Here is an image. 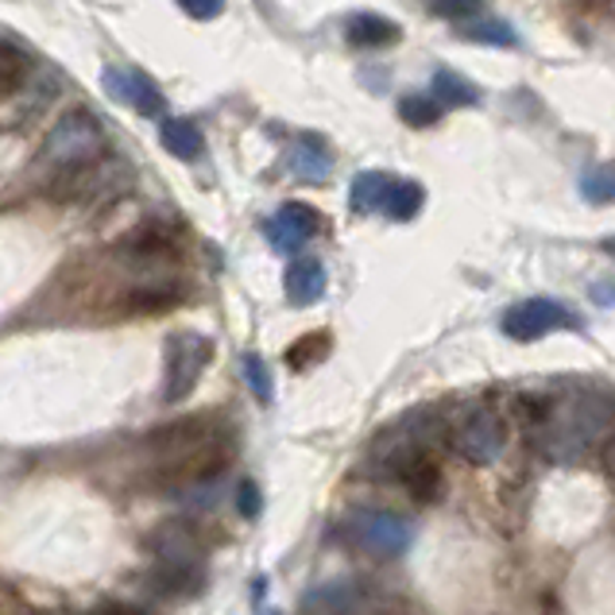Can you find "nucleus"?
<instances>
[{
  "label": "nucleus",
  "mask_w": 615,
  "mask_h": 615,
  "mask_svg": "<svg viewBox=\"0 0 615 615\" xmlns=\"http://www.w3.org/2000/svg\"><path fill=\"white\" fill-rule=\"evenodd\" d=\"M101 147H105L101 124L90 113H70L51 129L39 160H43V167H51V178H59L70 175V171L93 167L101 160Z\"/></svg>",
  "instance_id": "nucleus-1"
},
{
  "label": "nucleus",
  "mask_w": 615,
  "mask_h": 615,
  "mask_svg": "<svg viewBox=\"0 0 615 615\" xmlns=\"http://www.w3.org/2000/svg\"><path fill=\"white\" fill-rule=\"evenodd\" d=\"M612 418V396H577L557 407L546 430V453L557 461L581 457V449L601 433V426Z\"/></svg>",
  "instance_id": "nucleus-2"
},
{
  "label": "nucleus",
  "mask_w": 615,
  "mask_h": 615,
  "mask_svg": "<svg viewBox=\"0 0 615 615\" xmlns=\"http://www.w3.org/2000/svg\"><path fill=\"white\" fill-rule=\"evenodd\" d=\"M349 534L365 554L372 557H403L414 542V526L410 519L396 515V511H352L349 515Z\"/></svg>",
  "instance_id": "nucleus-3"
},
{
  "label": "nucleus",
  "mask_w": 615,
  "mask_h": 615,
  "mask_svg": "<svg viewBox=\"0 0 615 615\" xmlns=\"http://www.w3.org/2000/svg\"><path fill=\"white\" fill-rule=\"evenodd\" d=\"M503 441H508L503 418L495 414L492 407H484V403L469 407L453 422V449L469 464H492L495 457L503 453Z\"/></svg>",
  "instance_id": "nucleus-4"
},
{
  "label": "nucleus",
  "mask_w": 615,
  "mask_h": 615,
  "mask_svg": "<svg viewBox=\"0 0 615 615\" xmlns=\"http://www.w3.org/2000/svg\"><path fill=\"white\" fill-rule=\"evenodd\" d=\"M213 357V345L202 334H175L167 345V383H163V399L167 403H183L194 388H198L205 365Z\"/></svg>",
  "instance_id": "nucleus-5"
},
{
  "label": "nucleus",
  "mask_w": 615,
  "mask_h": 615,
  "mask_svg": "<svg viewBox=\"0 0 615 615\" xmlns=\"http://www.w3.org/2000/svg\"><path fill=\"white\" fill-rule=\"evenodd\" d=\"M570 326H577V318L557 298H523L503 314V334L511 341H539V337Z\"/></svg>",
  "instance_id": "nucleus-6"
},
{
  "label": "nucleus",
  "mask_w": 615,
  "mask_h": 615,
  "mask_svg": "<svg viewBox=\"0 0 615 615\" xmlns=\"http://www.w3.org/2000/svg\"><path fill=\"white\" fill-rule=\"evenodd\" d=\"M388 472L407 488L410 500H418V503H438L441 492H445V480H441L438 461H433L422 445H414V441L396 445V457L388 461Z\"/></svg>",
  "instance_id": "nucleus-7"
},
{
  "label": "nucleus",
  "mask_w": 615,
  "mask_h": 615,
  "mask_svg": "<svg viewBox=\"0 0 615 615\" xmlns=\"http://www.w3.org/2000/svg\"><path fill=\"white\" fill-rule=\"evenodd\" d=\"M147 546H152V554L160 557V565L202 570V557H205L202 534H198V526L186 523V519H171V523L155 526L152 539H147Z\"/></svg>",
  "instance_id": "nucleus-8"
},
{
  "label": "nucleus",
  "mask_w": 615,
  "mask_h": 615,
  "mask_svg": "<svg viewBox=\"0 0 615 615\" xmlns=\"http://www.w3.org/2000/svg\"><path fill=\"white\" fill-rule=\"evenodd\" d=\"M318 233H321V213L306 202H287L271 221H267V240H271V248L283 252V256L303 252Z\"/></svg>",
  "instance_id": "nucleus-9"
},
{
  "label": "nucleus",
  "mask_w": 615,
  "mask_h": 615,
  "mask_svg": "<svg viewBox=\"0 0 615 615\" xmlns=\"http://www.w3.org/2000/svg\"><path fill=\"white\" fill-rule=\"evenodd\" d=\"M101 85H105V93L113 101L132 105L136 113H144V116L163 113V105H167V101H163V90L144 74V70H105Z\"/></svg>",
  "instance_id": "nucleus-10"
},
{
  "label": "nucleus",
  "mask_w": 615,
  "mask_h": 615,
  "mask_svg": "<svg viewBox=\"0 0 615 615\" xmlns=\"http://www.w3.org/2000/svg\"><path fill=\"white\" fill-rule=\"evenodd\" d=\"M290 175H298L303 183H326L334 175V152L318 132H303L290 147Z\"/></svg>",
  "instance_id": "nucleus-11"
},
{
  "label": "nucleus",
  "mask_w": 615,
  "mask_h": 615,
  "mask_svg": "<svg viewBox=\"0 0 615 615\" xmlns=\"http://www.w3.org/2000/svg\"><path fill=\"white\" fill-rule=\"evenodd\" d=\"M283 287H287V298L295 306H314L326 295V267H321V259L298 256L287 267V275H283Z\"/></svg>",
  "instance_id": "nucleus-12"
},
{
  "label": "nucleus",
  "mask_w": 615,
  "mask_h": 615,
  "mask_svg": "<svg viewBox=\"0 0 615 615\" xmlns=\"http://www.w3.org/2000/svg\"><path fill=\"white\" fill-rule=\"evenodd\" d=\"M399 35H403V28L391 23L388 16H376V12H357L345 23V39H349L352 47H391V43H399Z\"/></svg>",
  "instance_id": "nucleus-13"
},
{
  "label": "nucleus",
  "mask_w": 615,
  "mask_h": 615,
  "mask_svg": "<svg viewBox=\"0 0 615 615\" xmlns=\"http://www.w3.org/2000/svg\"><path fill=\"white\" fill-rule=\"evenodd\" d=\"M160 144L167 147L175 160H198L205 152V140H202V129L194 121H186V116H167V121L160 124Z\"/></svg>",
  "instance_id": "nucleus-14"
},
{
  "label": "nucleus",
  "mask_w": 615,
  "mask_h": 615,
  "mask_svg": "<svg viewBox=\"0 0 615 615\" xmlns=\"http://www.w3.org/2000/svg\"><path fill=\"white\" fill-rule=\"evenodd\" d=\"M391 194V178L383 175V171H365V175L352 178V209L357 213H372V209H383V202H388Z\"/></svg>",
  "instance_id": "nucleus-15"
},
{
  "label": "nucleus",
  "mask_w": 615,
  "mask_h": 615,
  "mask_svg": "<svg viewBox=\"0 0 615 615\" xmlns=\"http://www.w3.org/2000/svg\"><path fill=\"white\" fill-rule=\"evenodd\" d=\"M433 101H438V105L469 109L480 101V93H476V85L464 82L457 70H438V74H433Z\"/></svg>",
  "instance_id": "nucleus-16"
},
{
  "label": "nucleus",
  "mask_w": 615,
  "mask_h": 615,
  "mask_svg": "<svg viewBox=\"0 0 615 615\" xmlns=\"http://www.w3.org/2000/svg\"><path fill=\"white\" fill-rule=\"evenodd\" d=\"M205 577L202 570H178V565H160V570L152 573V588L163 596H194L202 593Z\"/></svg>",
  "instance_id": "nucleus-17"
},
{
  "label": "nucleus",
  "mask_w": 615,
  "mask_h": 615,
  "mask_svg": "<svg viewBox=\"0 0 615 615\" xmlns=\"http://www.w3.org/2000/svg\"><path fill=\"white\" fill-rule=\"evenodd\" d=\"M422 202H426V191L418 183H391L383 213H388L391 221H414L418 209H422Z\"/></svg>",
  "instance_id": "nucleus-18"
},
{
  "label": "nucleus",
  "mask_w": 615,
  "mask_h": 615,
  "mask_svg": "<svg viewBox=\"0 0 615 615\" xmlns=\"http://www.w3.org/2000/svg\"><path fill=\"white\" fill-rule=\"evenodd\" d=\"M399 121L410 124V129H430V124L441 121V105L430 98H422V93H407V98H399Z\"/></svg>",
  "instance_id": "nucleus-19"
},
{
  "label": "nucleus",
  "mask_w": 615,
  "mask_h": 615,
  "mask_svg": "<svg viewBox=\"0 0 615 615\" xmlns=\"http://www.w3.org/2000/svg\"><path fill=\"white\" fill-rule=\"evenodd\" d=\"M23 78H28V59H23V51L12 43H0V98H12L23 85Z\"/></svg>",
  "instance_id": "nucleus-20"
},
{
  "label": "nucleus",
  "mask_w": 615,
  "mask_h": 615,
  "mask_svg": "<svg viewBox=\"0 0 615 615\" xmlns=\"http://www.w3.org/2000/svg\"><path fill=\"white\" fill-rule=\"evenodd\" d=\"M581 191L593 205H608L615 202V163H596V167L585 171L581 178Z\"/></svg>",
  "instance_id": "nucleus-21"
},
{
  "label": "nucleus",
  "mask_w": 615,
  "mask_h": 615,
  "mask_svg": "<svg viewBox=\"0 0 615 615\" xmlns=\"http://www.w3.org/2000/svg\"><path fill=\"white\" fill-rule=\"evenodd\" d=\"M329 334H306L303 341H295L287 349V365L290 368H310V365H318L321 357L329 352Z\"/></svg>",
  "instance_id": "nucleus-22"
},
{
  "label": "nucleus",
  "mask_w": 615,
  "mask_h": 615,
  "mask_svg": "<svg viewBox=\"0 0 615 615\" xmlns=\"http://www.w3.org/2000/svg\"><path fill=\"white\" fill-rule=\"evenodd\" d=\"M464 39H472V43H495V47H515L519 35L508 28L503 20H480V23H464Z\"/></svg>",
  "instance_id": "nucleus-23"
},
{
  "label": "nucleus",
  "mask_w": 615,
  "mask_h": 615,
  "mask_svg": "<svg viewBox=\"0 0 615 615\" xmlns=\"http://www.w3.org/2000/svg\"><path fill=\"white\" fill-rule=\"evenodd\" d=\"M244 380H248V388L256 391L259 403H271L275 383H271V372H267L264 357H256V352H248V357H244Z\"/></svg>",
  "instance_id": "nucleus-24"
},
{
  "label": "nucleus",
  "mask_w": 615,
  "mask_h": 615,
  "mask_svg": "<svg viewBox=\"0 0 615 615\" xmlns=\"http://www.w3.org/2000/svg\"><path fill=\"white\" fill-rule=\"evenodd\" d=\"M488 0H430L433 16H445V20H469V16L484 12Z\"/></svg>",
  "instance_id": "nucleus-25"
},
{
  "label": "nucleus",
  "mask_w": 615,
  "mask_h": 615,
  "mask_svg": "<svg viewBox=\"0 0 615 615\" xmlns=\"http://www.w3.org/2000/svg\"><path fill=\"white\" fill-rule=\"evenodd\" d=\"M236 511H240L244 519H256L259 511H264V495H259L256 480H240V484H236Z\"/></svg>",
  "instance_id": "nucleus-26"
},
{
  "label": "nucleus",
  "mask_w": 615,
  "mask_h": 615,
  "mask_svg": "<svg viewBox=\"0 0 615 615\" xmlns=\"http://www.w3.org/2000/svg\"><path fill=\"white\" fill-rule=\"evenodd\" d=\"M178 8L186 16H194V20H213V16H221L225 0H178Z\"/></svg>",
  "instance_id": "nucleus-27"
},
{
  "label": "nucleus",
  "mask_w": 615,
  "mask_h": 615,
  "mask_svg": "<svg viewBox=\"0 0 615 615\" xmlns=\"http://www.w3.org/2000/svg\"><path fill=\"white\" fill-rule=\"evenodd\" d=\"M601 469H604V476H608L612 484H615V433L601 445Z\"/></svg>",
  "instance_id": "nucleus-28"
},
{
  "label": "nucleus",
  "mask_w": 615,
  "mask_h": 615,
  "mask_svg": "<svg viewBox=\"0 0 615 615\" xmlns=\"http://www.w3.org/2000/svg\"><path fill=\"white\" fill-rule=\"evenodd\" d=\"M593 298H596L601 306H615V283H596Z\"/></svg>",
  "instance_id": "nucleus-29"
},
{
  "label": "nucleus",
  "mask_w": 615,
  "mask_h": 615,
  "mask_svg": "<svg viewBox=\"0 0 615 615\" xmlns=\"http://www.w3.org/2000/svg\"><path fill=\"white\" fill-rule=\"evenodd\" d=\"M604 252H608V256H615V236H608V240H604Z\"/></svg>",
  "instance_id": "nucleus-30"
},
{
  "label": "nucleus",
  "mask_w": 615,
  "mask_h": 615,
  "mask_svg": "<svg viewBox=\"0 0 615 615\" xmlns=\"http://www.w3.org/2000/svg\"><path fill=\"white\" fill-rule=\"evenodd\" d=\"M271 615H275V612H271Z\"/></svg>",
  "instance_id": "nucleus-31"
}]
</instances>
